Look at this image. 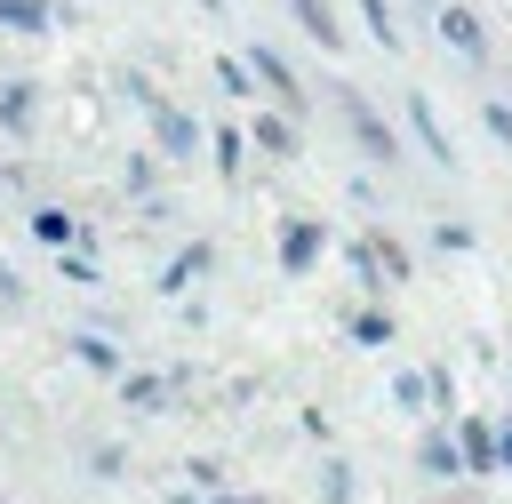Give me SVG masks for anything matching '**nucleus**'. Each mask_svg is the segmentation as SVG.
Returning <instances> with one entry per match:
<instances>
[{
    "instance_id": "3",
    "label": "nucleus",
    "mask_w": 512,
    "mask_h": 504,
    "mask_svg": "<svg viewBox=\"0 0 512 504\" xmlns=\"http://www.w3.org/2000/svg\"><path fill=\"white\" fill-rule=\"evenodd\" d=\"M344 112H352V128H360V144H368L376 160H392V136H384V120H376V112H368L360 96H344Z\"/></svg>"
},
{
    "instance_id": "7",
    "label": "nucleus",
    "mask_w": 512,
    "mask_h": 504,
    "mask_svg": "<svg viewBox=\"0 0 512 504\" xmlns=\"http://www.w3.org/2000/svg\"><path fill=\"white\" fill-rule=\"evenodd\" d=\"M440 32H448V40H456V48H472V56H480V24H472V16H464V8H448V16H440Z\"/></svg>"
},
{
    "instance_id": "11",
    "label": "nucleus",
    "mask_w": 512,
    "mask_h": 504,
    "mask_svg": "<svg viewBox=\"0 0 512 504\" xmlns=\"http://www.w3.org/2000/svg\"><path fill=\"white\" fill-rule=\"evenodd\" d=\"M256 72H264V80H272V88H280V96H288V104H296V80H288V64H280V56H272V48H256Z\"/></svg>"
},
{
    "instance_id": "12",
    "label": "nucleus",
    "mask_w": 512,
    "mask_h": 504,
    "mask_svg": "<svg viewBox=\"0 0 512 504\" xmlns=\"http://www.w3.org/2000/svg\"><path fill=\"white\" fill-rule=\"evenodd\" d=\"M352 344H392V320H384V312H360V320H352Z\"/></svg>"
},
{
    "instance_id": "13",
    "label": "nucleus",
    "mask_w": 512,
    "mask_h": 504,
    "mask_svg": "<svg viewBox=\"0 0 512 504\" xmlns=\"http://www.w3.org/2000/svg\"><path fill=\"white\" fill-rule=\"evenodd\" d=\"M72 352H80V360H88V368H104V376H112V368H120V352H112V344H104V336H80V344H72Z\"/></svg>"
},
{
    "instance_id": "14",
    "label": "nucleus",
    "mask_w": 512,
    "mask_h": 504,
    "mask_svg": "<svg viewBox=\"0 0 512 504\" xmlns=\"http://www.w3.org/2000/svg\"><path fill=\"white\" fill-rule=\"evenodd\" d=\"M120 400H128V408H160V376H128Z\"/></svg>"
},
{
    "instance_id": "5",
    "label": "nucleus",
    "mask_w": 512,
    "mask_h": 504,
    "mask_svg": "<svg viewBox=\"0 0 512 504\" xmlns=\"http://www.w3.org/2000/svg\"><path fill=\"white\" fill-rule=\"evenodd\" d=\"M424 472H432V480H456V472H464V464H456V440H448V432H432V440H424Z\"/></svg>"
},
{
    "instance_id": "8",
    "label": "nucleus",
    "mask_w": 512,
    "mask_h": 504,
    "mask_svg": "<svg viewBox=\"0 0 512 504\" xmlns=\"http://www.w3.org/2000/svg\"><path fill=\"white\" fill-rule=\"evenodd\" d=\"M32 232H40L48 248H64V240H72V216H64V208H40V216H32Z\"/></svg>"
},
{
    "instance_id": "2",
    "label": "nucleus",
    "mask_w": 512,
    "mask_h": 504,
    "mask_svg": "<svg viewBox=\"0 0 512 504\" xmlns=\"http://www.w3.org/2000/svg\"><path fill=\"white\" fill-rule=\"evenodd\" d=\"M312 256H320V224H288V232H280V264H288V272H304Z\"/></svg>"
},
{
    "instance_id": "18",
    "label": "nucleus",
    "mask_w": 512,
    "mask_h": 504,
    "mask_svg": "<svg viewBox=\"0 0 512 504\" xmlns=\"http://www.w3.org/2000/svg\"><path fill=\"white\" fill-rule=\"evenodd\" d=\"M168 504H208V496H168Z\"/></svg>"
},
{
    "instance_id": "16",
    "label": "nucleus",
    "mask_w": 512,
    "mask_h": 504,
    "mask_svg": "<svg viewBox=\"0 0 512 504\" xmlns=\"http://www.w3.org/2000/svg\"><path fill=\"white\" fill-rule=\"evenodd\" d=\"M256 144H264V152H296V144H288V120H256Z\"/></svg>"
},
{
    "instance_id": "15",
    "label": "nucleus",
    "mask_w": 512,
    "mask_h": 504,
    "mask_svg": "<svg viewBox=\"0 0 512 504\" xmlns=\"http://www.w3.org/2000/svg\"><path fill=\"white\" fill-rule=\"evenodd\" d=\"M160 136H168V152H192V144H184L192 128H184V112H168V104H160Z\"/></svg>"
},
{
    "instance_id": "9",
    "label": "nucleus",
    "mask_w": 512,
    "mask_h": 504,
    "mask_svg": "<svg viewBox=\"0 0 512 504\" xmlns=\"http://www.w3.org/2000/svg\"><path fill=\"white\" fill-rule=\"evenodd\" d=\"M200 264H208V248H184V256L160 272V288H192V272H200Z\"/></svg>"
},
{
    "instance_id": "4",
    "label": "nucleus",
    "mask_w": 512,
    "mask_h": 504,
    "mask_svg": "<svg viewBox=\"0 0 512 504\" xmlns=\"http://www.w3.org/2000/svg\"><path fill=\"white\" fill-rule=\"evenodd\" d=\"M408 120H416V136H424V152H432V160H456V152H448V136H440V120H432V104H424V96H416V104H408Z\"/></svg>"
},
{
    "instance_id": "17",
    "label": "nucleus",
    "mask_w": 512,
    "mask_h": 504,
    "mask_svg": "<svg viewBox=\"0 0 512 504\" xmlns=\"http://www.w3.org/2000/svg\"><path fill=\"white\" fill-rule=\"evenodd\" d=\"M496 472H512V424L496 432Z\"/></svg>"
},
{
    "instance_id": "6",
    "label": "nucleus",
    "mask_w": 512,
    "mask_h": 504,
    "mask_svg": "<svg viewBox=\"0 0 512 504\" xmlns=\"http://www.w3.org/2000/svg\"><path fill=\"white\" fill-rule=\"evenodd\" d=\"M296 16H304V32H312L320 48H336V16H328L320 0H296Z\"/></svg>"
},
{
    "instance_id": "1",
    "label": "nucleus",
    "mask_w": 512,
    "mask_h": 504,
    "mask_svg": "<svg viewBox=\"0 0 512 504\" xmlns=\"http://www.w3.org/2000/svg\"><path fill=\"white\" fill-rule=\"evenodd\" d=\"M448 440H456V464H464V472H496V424L464 416V424H456Z\"/></svg>"
},
{
    "instance_id": "10",
    "label": "nucleus",
    "mask_w": 512,
    "mask_h": 504,
    "mask_svg": "<svg viewBox=\"0 0 512 504\" xmlns=\"http://www.w3.org/2000/svg\"><path fill=\"white\" fill-rule=\"evenodd\" d=\"M0 24L8 32H40V0H0Z\"/></svg>"
}]
</instances>
